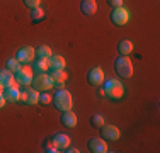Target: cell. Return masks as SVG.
Listing matches in <instances>:
<instances>
[{
    "instance_id": "obj_10",
    "label": "cell",
    "mask_w": 160,
    "mask_h": 153,
    "mask_svg": "<svg viewBox=\"0 0 160 153\" xmlns=\"http://www.w3.org/2000/svg\"><path fill=\"white\" fill-rule=\"evenodd\" d=\"M19 101L28 104V106H36V104H39V92L34 89V87H31V89L28 87L24 92H21V99Z\"/></svg>"
},
{
    "instance_id": "obj_11",
    "label": "cell",
    "mask_w": 160,
    "mask_h": 153,
    "mask_svg": "<svg viewBox=\"0 0 160 153\" xmlns=\"http://www.w3.org/2000/svg\"><path fill=\"white\" fill-rule=\"evenodd\" d=\"M89 150L92 153H108V141L104 138H92L89 140Z\"/></svg>"
},
{
    "instance_id": "obj_19",
    "label": "cell",
    "mask_w": 160,
    "mask_h": 153,
    "mask_svg": "<svg viewBox=\"0 0 160 153\" xmlns=\"http://www.w3.org/2000/svg\"><path fill=\"white\" fill-rule=\"evenodd\" d=\"M48 70H49V67H48V60L38 58L36 61H32V72H36V73H46Z\"/></svg>"
},
{
    "instance_id": "obj_14",
    "label": "cell",
    "mask_w": 160,
    "mask_h": 153,
    "mask_svg": "<svg viewBox=\"0 0 160 153\" xmlns=\"http://www.w3.org/2000/svg\"><path fill=\"white\" fill-rule=\"evenodd\" d=\"M16 82V76H14V73L10 70H7V68H3V70H0V89H5V87L9 85H14Z\"/></svg>"
},
{
    "instance_id": "obj_1",
    "label": "cell",
    "mask_w": 160,
    "mask_h": 153,
    "mask_svg": "<svg viewBox=\"0 0 160 153\" xmlns=\"http://www.w3.org/2000/svg\"><path fill=\"white\" fill-rule=\"evenodd\" d=\"M101 87H102V90H104L106 97L112 99V101H119L124 95V85H123V82H119L118 78L104 80V83H102Z\"/></svg>"
},
{
    "instance_id": "obj_30",
    "label": "cell",
    "mask_w": 160,
    "mask_h": 153,
    "mask_svg": "<svg viewBox=\"0 0 160 153\" xmlns=\"http://www.w3.org/2000/svg\"><path fill=\"white\" fill-rule=\"evenodd\" d=\"M65 151H67V153H78V148H75V146H68V148H65Z\"/></svg>"
},
{
    "instance_id": "obj_5",
    "label": "cell",
    "mask_w": 160,
    "mask_h": 153,
    "mask_svg": "<svg viewBox=\"0 0 160 153\" xmlns=\"http://www.w3.org/2000/svg\"><path fill=\"white\" fill-rule=\"evenodd\" d=\"M16 76V82L19 85H26L29 87L32 83V78H34V72H32V67H28V65H24V67H21L19 70L14 73Z\"/></svg>"
},
{
    "instance_id": "obj_24",
    "label": "cell",
    "mask_w": 160,
    "mask_h": 153,
    "mask_svg": "<svg viewBox=\"0 0 160 153\" xmlns=\"http://www.w3.org/2000/svg\"><path fill=\"white\" fill-rule=\"evenodd\" d=\"M90 122H92L94 128H101V126L106 122V119H104V116H102V114H94V116L90 117Z\"/></svg>"
},
{
    "instance_id": "obj_20",
    "label": "cell",
    "mask_w": 160,
    "mask_h": 153,
    "mask_svg": "<svg viewBox=\"0 0 160 153\" xmlns=\"http://www.w3.org/2000/svg\"><path fill=\"white\" fill-rule=\"evenodd\" d=\"M133 51V43L129 39H123L118 43V53L119 55H129Z\"/></svg>"
},
{
    "instance_id": "obj_6",
    "label": "cell",
    "mask_w": 160,
    "mask_h": 153,
    "mask_svg": "<svg viewBox=\"0 0 160 153\" xmlns=\"http://www.w3.org/2000/svg\"><path fill=\"white\" fill-rule=\"evenodd\" d=\"M111 21L116 26H124L129 21V10L126 7H114L111 12Z\"/></svg>"
},
{
    "instance_id": "obj_28",
    "label": "cell",
    "mask_w": 160,
    "mask_h": 153,
    "mask_svg": "<svg viewBox=\"0 0 160 153\" xmlns=\"http://www.w3.org/2000/svg\"><path fill=\"white\" fill-rule=\"evenodd\" d=\"M108 2V5H111L112 9L114 7H123V0H106Z\"/></svg>"
},
{
    "instance_id": "obj_26",
    "label": "cell",
    "mask_w": 160,
    "mask_h": 153,
    "mask_svg": "<svg viewBox=\"0 0 160 153\" xmlns=\"http://www.w3.org/2000/svg\"><path fill=\"white\" fill-rule=\"evenodd\" d=\"M44 151H46V153H56L60 150L55 146V143H53L51 140H48V141H44Z\"/></svg>"
},
{
    "instance_id": "obj_27",
    "label": "cell",
    "mask_w": 160,
    "mask_h": 153,
    "mask_svg": "<svg viewBox=\"0 0 160 153\" xmlns=\"http://www.w3.org/2000/svg\"><path fill=\"white\" fill-rule=\"evenodd\" d=\"M24 5L28 7V9H34V7L41 5V0H24Z\"/></svg>"
},
{
    "instance_id": "obj_12",
    "label": "cell",
    "mask_w": 160,
    "mask_h": 153,
    "mask_svg": "<svg viewBox=\"0 0 160 153\" xmlns=\"http://www.w3.org/2000/svg\"><path fill=\"white\" fill-rule=\"evenodd\" d=\"M3 92V97H5L7 102H19L21 99V90H19V83H14V85H9L2 90Z\"/></svg>"
},
{
    "instance_id": "obj_13",
    "label": "cell",
    "mask_w": 160,
    "mask_h": 153,
    "mask_svg": "<svg viewBox=\"0 0 160 153\" xmlns=\"http://www.w3.org/2000/svg\"><path fill=\"white\" fill-rule=\"evenodd\" d=\"M48 67L51 72L55 70H65V67H67V61L62 55H51L48 58Z\"/></svg>"
},
{
    "instance_id": "obj_29",
    "label": "cell",
    "mask_w": 160,
    "mask_h": 153,
    "mask_svg": "<svg viewBox=\"0 0 160 153\" xmlns=\"http://www.w3.org/2000/svg\"><path fill=\"white\" fill-rule=\"evenodd\" d=\"M5 97H3V92H2V89H0V109H2L3 106H5Z\"/></svg>"
},
{
    "instance_id": "obj_23",
    "label": "cell",
    "mask_w": 160,
    "mask_h": 153,
    "mask_svg": "<svg viewBox=\"0 0 160 153\" xmlns=\"http://www.w3.org/2000/svg\"><path fill=\"white\" fill-rule=\"evenodd\" d=\"M5 67H7V70H10L12 73H16L19 68L22 67V63L17 58H9V60H7V63H5Z\"/></svg>"
},
{
    "instance_id": "obj_18",
    "label": "cell",
    "mask_w": 160,
    "mask_h": 153,
    "mask_svg": "<svg viewBox=\"0 0 160 153\" xmlns=\"http://www.w3.org/2000/svg\"><path fill=\"white\" fill-rule=\"evenodd\" d=\"M80 10L85 15H94L97 12V2L96 0H82L80 2Z\"/></svg>"
},
{
    "instance_id": "obj_9",
    "label": "cell",
    "mask_w": 160,
    "mask_h": 153,
    "mask_svg": "<svg viewBox=\"0 0 160 153\" xmlns=\"http://www.w3.org/2000/svg\"><path fill=\"white\" fill-rule=\"evenodd\" d=\"M101 136L104 138L106 141H118L119 140V136H121V131H119V128L118 126H114V124H102L101 126Z\"/></svg>"
},
{
    "instance_id": "obj_17",
    "label": "cell",
    "mask_w": 160,
    "mask_h": 153,
    "mask_svg": "<svg viewBox=\"0 0 160 153\" xmlns=\"http://www.w3.org/2000/svg\"><path fill=\"white\" fill-rule=\"evenodd\" d=\"M62 124L65 128H75L77 126V114L73 111H63L62 112Z\"/></svg>"
},
{
    "instance_id": "obj_25",
    "label": "cell",
    "mask_w": 160,
    "mask_h": 153,
    "mask_svg": "<svg viewBox=\"0 0 160 153\" xmlns=\"http://www.w3.org/2000/svg\"><path fill=\"white\" fill-rule=\"evenodd\" d=\"M51 101H53V97L48 94V92H39V102L41 104L48 106V104H51Z\"/></svg>"
},
{
    "instance_id": "obj_8",
    "label": "cell",
    "mask_w": 160,
    "mask_h": 153,
    "mask_svg": "<svg viewBox=\"0 0 160 153\" xmlns=\"http://www.w3.org/2000/svg\"><path fill=\"white\" fill-rule=\"evenodd\" d=\"M16 58L24 65L32 63L34 58H36V48H32V46H22V48H19V51L16 53Z\"/></svg>"
},
{
    "instance_id": "obj_16",
    "label": "cell",
    "mask_w": 160,
    "mask_h": 153,
    "mask_svg": "<svg viewBox=\"0 0 160 153\" xmlns=\"http://www.w3.org/2000/svg\"><path fill=\"white\" fill-rule=\"evenodd\" d=\"M51 141L55 143V146L58 148V150H65V148L70 146V136L65 135V133H56V135L51 138Z\"/></svg>"
},
{
    "instance_id": "obj_21",
    "label": "cell",
    "mask_w": 160,
    "mask_h": 153,
    "mask_svg": "<svg viewBox=\"0 0 160 153\" xmlns=\"http://www.w3.org/2000/svg\"><path fill=\"white\" fill-rule=\"evenodd\" d=\"M51 55H53V51H51V48H49L48 44H41V46H38V48H36V56H38V58L48 60Z\"/></svg>"
},
{
    "instance_id": "obj_2",
    "label": "cell",
    "mask_w": 160,
    "mask_h": 153,
    "mask_svg": "<svg viewBox=\"0 0 160 153\" xmlns=\"http://www.w3.org/2000/svg\"><path fill=\"white\" fill-rule=\"evenodd\" d=\"M53 101H55L56 109H60L62 112L63 111H70L72 107H73V97H72V94L65 89V87L63 89H56Z\"/></svg>"
},
{
    "instance_id": "obj_7",
    "label": "cell",
    "mask_w": 160,
    "mask_h": 153,
    "mask_svg": "<svg viewBox=\"0 0 160 153\" xmlns=\"http://www.w3.org/2000/svg\"><path fill=\"white\" fill-rule=\"evenodd\" d=\"M104 80H106V75H104V72H102L101 67L90 68L89 73H87V82L92 87H101L102 83H104Z\"/></svg>"
},
{
    "instance_id": "obj_3",
    "label": "cell",
    "mask_w": 160,
    "mask_h": 153,
    "mask_svg": "<svg viewBox=\"0 0 160 153\" xmlns=\"http://www.w3.org/2000/svg\"><path fill=\"white\" fill-rule=\"evenodd\" d=\"M114 70L121 78H129L133 76V63L128 55H119L114 61Z\"/></svg>"
},
{
    "instance_id": "obj_15",
    "label": "cell",
    "mask_w": 160,
    "mask_h": 153,
    "mask_svg": "<svg viewBox=\"0 0 160 153\" xmlns=\"http://www.w3.org/2000/svg\"><path fill=\"white\" fill-rule=\"evenodd\" d=\"M51 78H53V87H56V89H63L65 87V82H67L68 75L65 73V70H55L51 72Z\"/></svg>"
},
{
    "instance_id": "obj_4",
    "label": "cell",
    "mask_w": 160,
    "mask_h": 153,
    "mask_svg": "<svg viewBox=\"0 0 160 153\" xmlns=\"http://www.w3.org/2000/svg\"><path fill=\"white\" fill-rule=\"evenodd\" d=\"M31 85L38 92H48L49 89H53V78L49 73H38V75H34Z\"/></svg>"
},
{
    "instance_id": "obj_22",
    "label": "cell",
    "mask_w": 160,
    "mask_h": 153,
    "mask_svg": "<svg viewBox=\"0 0 160 153\" xmlns=\"http://www.w3.org/2000/svg\"><path fill=\"white\" fill-rule=\"evenodd\" d=\"M44 10L41 9V5L39 7H34V9H31V21L32 22H39V21H43L44 19Z\"/></svg>"
}]
</instances>
